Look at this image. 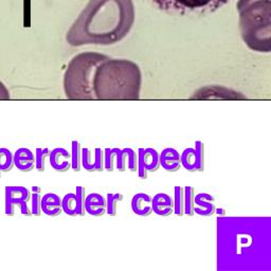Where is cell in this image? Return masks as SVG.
Masks as SVG:
<instances>
[{
    "instance_id": "1",
    "label": "cell",
    "mask_w": 271,
    "mask_h": 271,
    "mask_svg": "<svg viewBox=\"0 0 271 271\" xmlns=\"http://www.w3.org/2000/svg\"><path fill=\"white\" fill-rule=\"evenodd\" d=\"M218 255L222 261L231 264H244L258 260L265 249L270 250L269 229H255L253 219L219 218L218 219Z\"/></svg>"
},
{
    "instance_id": "2",
    "label": "cell",
    "mask_w": 271,
    "mask_h": 271,
    "mask_svg": "<svg viewBox=\"0 0 271 271\" xmlns=\"http://www.w3.org/2000/svg\"><path fill=\"white\" fill-rule=\"evenodd\" d=\"M133 10L84 11L67 34L72 46L112 45L123 39L133 25Z\"/></svg>"
},
{
    "instance_id": "3",
    "label": "cell",
    "mask_w": 271,
    "mask_h": 271,
    "mask_svg": "<svg viewBox=\"0 0 271 271\" xmlns=\"http://www.w3.org/2000/svg\"><path fill=\"white\" fill-rule=\"evenodd\" d=\"M92 85L96 100H139L142 87L141 70L133 62L105 60L96 68Z\"/></svg>"
},
{
    "instance_id": "4",
    "label": "cell",
    "mask_w": 271,
    "mask_h": 271,
    "mask_svg": "<svg viewBox=\"0 0 271 271\" xmlns=\"http://www.w3.org/2000/svg\"><path fill=\"white\" fill-rule=\"evenodd\" d=\"M107 56L99 53H82L70 62L64 76L65 96L75 101H92L93 76L98 66Z\"/></svg>"
},
{
    "instance_id": "5",
    "label": "cell",
    "mask_w": 271,
    "mask_h": 271,
    "mask_svg": "<svg viewBox=\"0 0 271 271\" xmlns=\"http://www.w3.org/2000/svg\"><path fill=\"white\" fill-rule=\"evenodd\" d=\"M161 11L181 15H199L222 8L229 0H151Z\"/></svg>"
},
{
    "instance_id": "6",
    "label": "cell",
    "mask_w": 271,
    "mask_h": 271,
    "mask_svg": "<svg viewBox=\"0 0 271 271\" xmlns=\"http://www.w3.org/2000/svg\"><path fill=\"white\" fill-rule=\"evenodd\" d=\"M31 199V191L26 187H5L4 189V213L8 216L15 215V208L20 209L21 214L31 216L29 202Z\"/></svg>"
},
{
    "instance_id": "7",
    "label": "cell",
    "mask_w": 271,
    "mask_h": 271,
    "mask_svg": "<svg viewBox=\"0 0 271 271\" xmlns=\"http://www.w3.org/2000/svg\"><path fill=\"white\" fill-rule=\"evenodd\" d=\"M191 100H247L243 93L223 86H207L194 92Z\"/></svg>"
},
{
    "instance_id": "8",
    "label": "cell",
    "mask_w": 271,
    "mask_h": 271,
    "mask_svg": "<svg viewBox=\"0 0 271 271\" xmlns=\"http://www.w3.org/2000/svg\"><path fill=\"white\" fill-rule=\"evenodd\" d=\"M181 166L188 172H203L204 171V143L195 141V148L186 149L180 154Z\"/></svg>"
},
{
    "instance_id": "9",
    "label": "cell",
    "mask_w": 271,
    "mask_h": 271,
    "mask_svg": "<svg viewBox=\"0 0 271 271\" xmlns=\"http://www.w3.org/2000/svg\"><path fill=\"white\" fill-rule=\"evenodd\" d=\"M160 168V153L155 149L138 150V176L141 179L148 178L149 172H157Z\"/></svg>"
},
{
    "instance_id": "10",
    "label": "cell",
    "mask_w": 271,
    "mask_h": 271,
    "mask_svg": "<svg viewBox=\"0 0 271 271\" xmlns=\"http://www.w3.org/2000/svg\"><path fill=\"white\" fill-rule=\"evenodd\" d=\"M49 161L51 167L56 172L65 173L71 168V154L63 148H56L51 151Z\"/></svg>"
},
{
    "instance_id": "11",
    "label": "cell",
    "mask_w": 271,
    "mask_h": 271,
    "mask_svg": "<svg viewBox=\"0 0 271 271\" xmlns=\"http://www.w3.org/2000/svg\"><path fill=\"white\" fill-rule=\"evenodd\" d=\"M14 155V166L24 173L31 172L35 168V154L29 149H18Z\"/></svg>"
},
{
    "instance_id": "12",
    "label": "cell",
    "mask_w": 271,
    "mask_h": 271,
    "mask_svg": "<svg viewBox=\"0 0 271 271\" xmlns=\"http://www.w3.org/2000/svg\"><path fill=\"white\" fill-rule=\"evenodd\" d=\"M194 212L200 216L209 217L216 212L215 198L208 193H200L195 195Z\"/></svg>"
},
{
    "instance_id": "13",
    "label": "cell",
    "mask_w": 271,
    "mask_h": 271,
    "mask_svg": "<svg viewBox=\"0 0 271 271\" xmlns=\"http://www.w3.org/2000/svg\"><path fill=\"white\" fill-rule=\"evenodd\" d=\"M153 212L159 216H171L174 213L173 197L165 193H159L153 197Z\"/></svg>"
},
{
    "instance_id": "14",
    "label": "cell",
    "mask_w": 271,
    "mask_h": 271,
    "mask_svg": "<svg viewBox=\"0 0 271 271\" xmlns=\"http://www.w3.org/2000/svg\"><path fill=\"white\" fill-rule=\"evenodd\" d=\"M160 166H162L166 172H178L181 168V159L178 151H176L172 148H167L161 152Z\"/></svg>"
},
{
    "instance_id": "15",
    "label": "cell",
    "mask_w": 271,
    "mask_h": 271,
    "mask_svg": "<svg viewBox=\"0 0 271 271\" xmlns=\"http://www.w3.org/2000/svg\"><path fill=\"white\" fill-rule=\"evenodd\" d=\"M86 213L91 216H103L106 214V198L98 193H91L86 196Z\"/></svg>"
},
{
    "instance_id": "16",
    "label": "cell",
    "mask_w": 271,
    "mask_h": 271,
    "mask_svg": "<svg viewBox=\"0 0 271 271\" xmlns=\"http://www.w3.org/2000/svg\"><path fill=\"white\" fill-rule=\"evenodd\" d=\"M153 197L146 193H138L131 199V210L139 216H149L153 213Z\"/></svg>"
},
{
    "instance_id": "17",
    "label": "cell",
    "mask_w": 271,
    "mask_h": 271,
    "mask_svg": "<svg viewBox=\"0 0 271 271\" xmlns=\"http://www.w3.org/2000/svg\"><path fill=\"white\" fill-rule=\"evenodd\" d=\"M41 212L48 216H58L63 213L62 198L54 193H48L41 197Z\"/></svg>"
},
{
    "instance_id": "18",
    "label": "cell",
    "mask_w": 271,
    "mask_h": 271,
    "mask_svg": "<svg viewBox=\"0 0 271 271\" xmlns=\"http://www.w3.org/2000/svg\"><path fill=\"white\" fill-rule=\"evenodd\" d=\"M174 213L177 216L185 215V189L184 187H175L174 189Z\"/></svg>"
},
{
    "instance_id": "19",
    "label": "cell",
    "mask_w": 271,
    "mask_h": 271,
    "mask_svg": "<svg viewBox=\"0 0 271 271\" xmlns=\"http://www.w3.org/2000/svg\"><path fill=\"white\" fill-rule=\"evenodd\" d=\"M71 144V168L75 172H79L82 170V146L77 140H73Z\"/></svg>"
},
{
    "instance_id": "20",
    "label": "cell",
    "mask_w": 271,
    "mask_h": 271,
    "mask_svg": "<svg viewBox=\"0 0 271 271\" xmlns=\"http://www.w3.org/2000/svg\"><path fill=\"white\" fill-rule=\"evenodd\" d=\"M31 213L34 216L41 215V189L39 187H32L31 189Z\"/></svg>"
},
{
    "instance_id": "21",
    "label": "cell",
    "mask_w": 271,
    "mask_h": 271,
    "mask_svg": "<svg viewBox=\"0 0 271 271\" xmlns=\"http://www.w3.org/2000/svg\"><path fill=\"white\" fill-rule=\"evenodd\" d=\"M14 167V155L8 149H0V171L8 173Z\"/></svg>"
},
{
    "instance_id": "22",
    "label": "cell",
    "mask_w": 271,
    "mask_h": 271,
    "mask_svg": "<svg viewBox=\"0 0 271 271\" xmlns=\"http://www.w3.org/2000/svg\"><path fill=\"white\" fill-rule=\"evenodd\" d=\"M62 209L64 213L69 216H77L75 193H68L64 196V198L62 199Z\"/></svg>"
},
{
    "instance_id": "23",
    "label": "cell",
    "mask_w": 271,
    "mask_h": 271,
    "mask_svg": "<svg viewBox=\"0 0 271 271\" xmlns=\"http://www.w3.org/2000/svg\"><path fill=\"white\" fill-rule=\"evenodd\" d=\"M185 189V214L193 216L195 214V190L193 187H186Z\"/></svg>"
},
{
    "instance_id": "24",
    "label": "cell",
    "mask_w": 271,
    "mask_h": 271,
    "mask_svg": "<svg viewBox=\"0 0 271 271\" xmlns=\"http://www.w3.org/2000/svg\"><path fill=\"white\" fill-rule=\"evenodd\" d=\"M123 200V195L120 193L112 194L109 193L106 196V214L109 216H116L118 212V203Z\"/></svg>"
},
{
    "instance_id": "25",
    "label": "cell",
    "mask_w": 271,
    "mask_h": 271,
    "mask_svg": "<svg viewBox=\"0 0 271 271\" xmlns=\"http://www.w3.org/2000/svg\"><path fill=\"white\" fill-rule=\"evenodd\" d=\"M49 149H40L38 148L35 151V168L39 172H43L46 170V161L50 155Z\"/></svg>"
},
{
    "instance_id": "26",
    "label": "cell",
    "mask_w": 271,
    "mask_h": 271,
    "mask_svg": "<svg viewBox=\"0 0 271 271\" xmlns=\"http://www.w3.org/2000/svg\"><path fill=\"white\" fill-rule=\"evenodd\" d=\"M76 201H77V215L84 216L86 214L85 200H86V190L83 187H77L76 190Z\"/></svg>"
},
{
    "instance_id": "27",
    "label": "cell",
    "mask_w": 271,
    "mask_h": 271,
    "mask_svg": "<svg viewBox=\"0 0 271 271\" xmlns=\"http://www.w3.org/2000/svg\"><path fill=\"white\" fill-rule=\"evenodd\" d=\"M115 167L119 172H125L127 170V155L125 150H121L118 148H115Z\"/></svg>"
},
{
    "instance_id": "28",
    "label": "cell",
    "mask_w": 271,
    "mask_h": 271,
    "mask_svg": "<svg viewBox=\"0 0 271 271\" xmlns=\"http://www.w3.org/2000/svg\"><path fill=\"white\" fill-rule=\"evenodd\" d=\"M82 167L87 172H94L92 152L89 149H82Z\"/></svg>"
},
{
    "instance_id": "29",
    "label": "cell",
    "mask_w": 271,
    "mask_h": 271,
    "mask_svg": "<svg viewBox=\"0 0 271 271\" xmlns=\"http://www.w3.org/2000/svg\"><path fill=\"white\" fill-rule=\"evenodd\" d=\"M93 165L94 172L104 171V150L97 148L93 154Z\"/></svg>"
},
{
    "instance_id": "30",
    "label": "cell",
    "mask_w": 271,
    "mask_h": 271,
    "mask_svg": "<svg viewBox=\"0 0 271 271\" xmlns=\"http://www.w3.org/2000/svg\"><path fill=\"white\" fill-rule=\"evenodd\" d=\"M115 150L114 149H105L104 150V170L107 172L115 171Z\"/></svg>"
},
{
    "instance_id": "31",
    "label": "cell",
    "mask_w": 271,
    "mask_h": 271,
    "mask_svg": "<svg viewBox=\"0 0 271 271\" xmlns=\"http://www.w3.org/2000/svg\"><path fill=\"white\" fill-rule=\"evenodd\" d=\"M126 152L127 155V168L130 172H137L138 168V153H136L135 150L130 149V148H126L124 149Z\"/></svg>"
},
{
    "instance_id": "32",
    "label": "cell",
    "mask_w": 271,
    "mask_h": 271,
    "mask_svg": "<svg viewBox=\"0 0 271 271\" xmlns=\"http://www.w3.org/2000/svg\"><path fill=\"white\" fill-rule=\"evenodd\" d=\"M0 94L4 98V99H9L10 98V93H9V90L6 89V87L0 82Z\"/></svg>"
},
{
    "instance_id": "33",
    "label": "cell",
    "mask_w": 271,
    "mask_h": 271,
    "mask_svg": "<svg viewBox=\"0 0 271 271\" xmlns=\"http://www.w3.org/2000/svg\"><path fill=\"white\" fill-rule=\"evenodd\" d=\"M1 173H2V172H1V171H0V177H1Z\"/></svg>"
}]
</instances>
